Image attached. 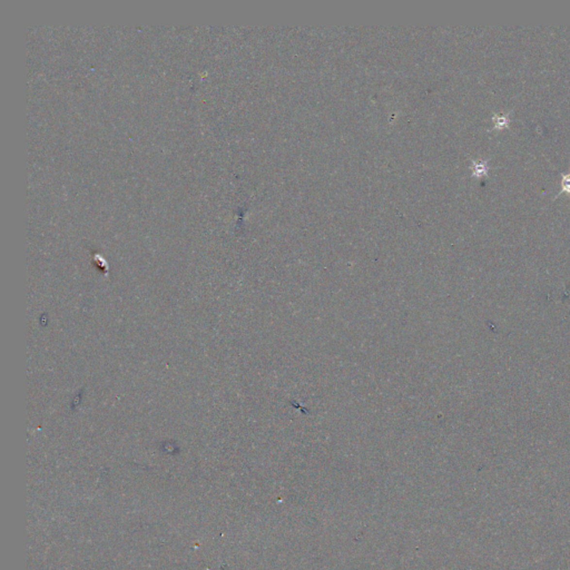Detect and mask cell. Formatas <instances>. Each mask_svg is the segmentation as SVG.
Here are the masks:
<instances>
[{"mask_svg":"<svg viewBox=\"0 0 570 570\" xmlns=\"http://www.w3.org/2000/svg\"><path fill=\"white\" fill-rule=\"evenodd\" d=\"M488 172H489L488 162H486V161L473 162V167H472L473 176H475V177L486 176V175H488Z\"/></svg>","mask_w":570,"mask_h":570,"instance_id":"obj_1","label":"cell"},{"mask_svg":"<svg viewBox=\"0 0 570 570\" xmlns=\"http://www.w3.org/2000/svg\"><path fill=\"white\" fill-rule=\"evenodd\" d=\"M492 122H493V127L494 130H505V128H507L509 126V123H510V119H509V117L507 115H494L492 117Z\"/></svg>","mask_w":570,"mask_h":570,"instance_id":"obj_2","label":"cell"},{"mask_svg":"<svg viewBox=\"0 0 570 570\" xmlns=\"http://www.w3.org/2000/svg\"><path fill=\"white\" fill-rule=\"evenodd\" d=\"M560 187H561V190H560V193L558 194V196H559L561 193L570 194V173L562 175L561 182H560Z\"/></svg>","mask_w":570,"mask_h":570,"instance_id":"obj_3","label":"cell"}]
</instances>
